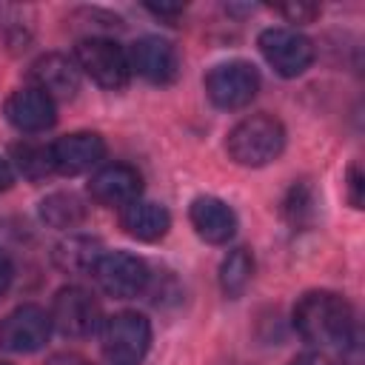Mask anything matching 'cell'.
<instances>
[{
	"instance_id": "277c9868",
	"label": "cell",
	"mask_w": 365,
	"mask_h": 365,
	"mask_svg": "<svg viewBox=\"0 0 365 365\" xmlns=\"http://www.w3.org/2000/svg\"><path fill=\"white\" fill-rule=\"evenodd\" d=\"M74 60H77L83 74H88L97 86H103L108 91L123 88L131 77L128 54L111 37H86V40H80L77 51H74Z\"/></svg>"
},
{
	"instance_id": "8fae6325",
	"label": "cell",
	"mask_w": 365,
	"mask_h": 365,
	"mask_svg": "<svg viewBox=\"0 0 365 365\" xmlns=\"http://www.w3.org/2000/svg\"><path fill=\"white\" fill-rule=\"evenodd\" d=\"M143 177L128 163H108L88 180V194L94 202L106 208H125L128 202L140 200Z\"/></svg>"
},
{
	"instance_id": "5b68a950",
	"label": "cell",
	"mask_w": 365,
	"mask_h": 365,
	"mask_svg": "<svg viewBox=\"0 0 365 365\" xmlns=\"http://www.w3.org/2000/svg\"><path fill=\"white\" fill-rule=\"evenodd\" d=\"M257 46H259L265 63L279 77H299L314 63V43L297 29L271 26L257 37Z\"/></svg>"
},
{
	"instance_id": "d6986e66",
	"label": "cell",
	"mask_w": 365,
	"mask_h": 365,
	"mask_svg": "<svg viewBox=\"0 0 365 365\" xmlns=\"http://www.w3.org/2000/svg\"><path fill=\"white\" fill-rule=\"evenodd\" d=\"M11 157H14L17 171H20L26 180H43V177L54 174V163H51V145L23 140V143H17V145L11 148Z\"/></svg>"
},
{
	"instance_id": "4316f807",
	"label": "cell",
	"mask_w": 365,
	"mask_h": 365,
	"mask_svg": "<svg viewBox=\"0 0 365 365\" xmlns=\"http://www.w3.org/2000/svg\"><path fill=\"white\" fill-rule=\"evenodd\" d=\"M148 11H154L157 17H177L182 14V6H148Z\"/></svg>"
},
{
	"instance_id": "603a6c76",
	"label": "cell",
	"mask_w": 365,
	"mask_h": 365,
	"mask_svg": "<svg viewBox=\"0 0 365 365\" xmlns=\"http://www.w3.org/2000/svg\"><path fill=\"white\" fill-rule=\"evenodd\" d=\"M288 365H334V359L322 351H305V354H297Z\"/></svg>"
},
{
	"instance_id": "4fadbf2b",
	"label": "cell",
	"mask_w": 365,
	"mask_h": 365,
	"mask_svg": "<svg viewBox=\"0 0 365 365\" xmlns=\"http://www.w3.org/2000/svg\"><path fill=\"white\" fill-rule=\"evenodd\" d=\"M80 66L74 57L66 54H43L31 63L29 68V80L34 88H40L43 94H48L51 100H71L80 88Z\"/></svg>"
},
{
	"instance_id": "2e32d148",
	"label": "cell",
	"mask_w": 365,
	"mask_h": 365,
	"mask_svg": "<svg viewBox=\"0 0 365 365\" xmlns=\"http://www.w3.org/2000/svg\"><path fill=\"white\" fill-rule=\"evenodd\" d=\"M120 225L125 228L128 237L143 240V242H154L160 237H165V231L171 228V214L151 200H134L125 208H120Z\"/></svg>"
},
{
	"instance_id": "7a4b0ae2",
	"label": "cell",
	"mask_w": 365,
	"mask_h": 365,
	"mask_svg": "<svg viewBox=\"0 0 365 365\" xmlns=\"http://www.w3.org/2000/svg\"><path fill=\"white\" fill-rule=\"evenodd\" d=\"M285 148V128L277 117L268 114H251L240 120L228 137H225V151L237 165L245 168H259L274 163Z\"/></svg>"
},
{
	"instance_id": "52a82bcc",
	"label": "cell",
	"mask_w": 365,
	"mask_h": 365,
	"mask_svg": "<svg viewBox=\"0 0 365 365\" xmlns=\"http://www.w3.org/2000/svg\"><path fill=\"white\" fill-rule=\"evenodd\" d=\"M51 325L71 339L91 336L100 328V302L80 285L60 288L51 302Z\"/></svg>"
},
{
	"instance_id": "d4e9b609",
	"label": "cell",
	"mask_w": 365,
	"mask_h": 365,
	"mask_svg": "<svg viewBox=\"0 0 365 365\" xmlns=\"http://www.w3.org/2000/svg\"><path fill=\"white\" fill-rule=\"evenodd\" d=\"M46 365H88V359H86V356H80V354H74V351H63V354L48 356V359H46Z\"/></svg>"
},
{
	"instance_id": "8992f818",
	"label": "cell",
	"mask_w": 365,
	"mask_h": 365,
	"mask_svg": "<svg viewBox=\"0 0 365 365\" xmlns=\"http://www.w3.org/2000/svg\"><path fill=\"white\" fill-rule=\"evenodd\" d=\"M259 91V71L245 60H228L205 74V94L217 108L234 111L248 106Z\"/></svg>"
},
{
	"instance_id": "ba28073f",
	"label": "cell",
	"mask_w": 365,
	"mask_h": 365,
	"mask_svg": "<svg viewBox=\"0 0 365 365\" xmlns=\"http://www.w3.org/2000/svg\"><path fill=\"white\" fill-rule=\"evenodd\" d=\"M100 288L114 299H131L148 285V265L131 251H106L94 268Z\"/></svg>"
},
{
	"instance_id": "7402d4cb",
	"label": "cell",
	"mask_w": 365,
	"mask_h": 365,
	"mask_svg": "<svg viewBox=\"0 0 365 365\" xmlns=\"http://www.w3.org/2000/svg\"><path fill=\"white\" fill-rule=\"evenodd\" d=\"M348 200L354 208H362V171L356 163L348 168Z\"/></svg>"
},
{
	"instance_id": "5bb4252c",
	"label": "cell",
	"mask_w": 365,
	"mask_h": 365,
	"mask_svg": "<svg viewBox=\"0 0 365 365\" xmlns=\"http://www.w3.org/2000/svg\"><path fill=\"white\" fill-rule=\"evenodd\" d=\"M106 157V143L94 131H74L51 143V163L57 174L74 177L94 168Z\"/></svg>"
},
{
	"instance_id": "44dd1931",
	"label": "cell",
	"mask_w": 365,
	"mask_h": 365,
	"mask_svg": "<svg viewBox=\"0 0 365 365\" xmlns=\"http://www.w3.org/2000/svg\"><path fill=\"white\" fill-rule=\"evenodd\" d=\"M279 14H285L291 23H311L319 14V6H308V3H288V6H277Z\"/></svg>"
},
{
	"instance_id": "cb8c5ba5",
	"label": "cell",
	"mask_w": 365,
	"mask_h": 365,
	"mask_svg": "<svg viewBox=\"0 0 365 365\" xmlns=\"http://www.w3.org/2000/svg\"><path fill=\"white\" fill-rule=\"evenodd\" d=\"M11 279H14V265H11V259H9V257L0 251V297L9 291Z\"/></svg>"
},
{
	"instance_id": "6da1fadb",
	"label": "cell",
	"mask_w": 365,
	"mask_h": 365,
	"mask_svg": "<svg viewBox=\"0 0 365 365\" xmlns=\"http://www.w3.org/2000/svg\"><path fill=\"white\" fill-rule=\"evenodd\" d=\"M294 328L317 348H345L354 334V311L342 294L308 291L294 305Z\"/></svg>"
},
{
	"instance_id": "ac0fdd59",
	"label": "cell",
	"mask_w": 365,
	"mask_h": 365,
	"mask_svg": "<svg viewBox=\"0 0 365 365\" xmlns=\"http://www.w3.org/2000/svg\"><path fill=\"white\" fill-rule=\"evenodd\" d=\"M254 277V257L248 248H234L220 265V288L225 297H240Z\"/></svg>"
},
{
	"instance_id": "e0dca14e",
	"label": "cell",
	"mask_w": 365,
	"mask_h": 365,
	"mask_svg": "<svg viewBox=\"0 0 365 365\" xmlns=\"http://www.w3.org/2000/svg\"><path fill=\"white\" fill-rule=\"evenodd\" d=\"M103 254L106 251H103L100 240L74 234V237L63 240L54 248V262H57L60 271H68V274H94V268H97Z\"/></svg>"
},
{
	"instance_id": "9a60e30c",
	"label": "cell",
	"mask_w": 365,
	"mask_h": 365,
	"mask_svg": "<svg viewBox=\"0 0 365 365\" xmlns=\"http://www.w3.org/2000/svg\"><path fill=\"white\" fill-rule=\"evenodd\" d=\"M188 220L194 225V231L200 234V240L211 242V245H225L234 234H237V214L234 208L211 194H202L191 202L188 208Z\"/></svg>"
},
{
	"instance_id": "30bf717a",
	"label": "cell",
	"mask_w": 365,
	"mask_h": 365,
	"mask_svg": "<svg viewBox=\"0 0 365 365\" xmlns=\"http://www.w3.org/2000/svg\"><path fill=\"white\" fill-rule=\"evenodd\" d=\"M125 54H128L131 71L148 83L165 86V83H174L180 74V54L174 43L163 37H140Z\"/></svg>"
},
{
	"instance_id": "3957f363",
	"label": "cell",
	"mask_w": 365,
	"mask_h": 365,
	"mask_svg": "<svg viewBox=\"0 0 365 365\" xmlns=\"http://www.w3.org/2000/svg\"><path fill=\"white\" fill-rule=\"evenodd\" d=\"M151 345V322L137 311H120L103 322V354L108 365H140Z\"/></svg>"
},
{
	"instance_id": "ffe728a7",
	"label": "cell",
	"mask_w": 365,
	"mask_h": 365,
	"mask_svg": "<svg viewBox=\"0 0 365 365\" xmlns=\"http://www.w3.org/2000/svg\"><path fill=\"white\" fill-rule=\"evenodd\" d=\"M83 214H86V208H83L80 197L71 191H57L40 202V217L51 228H74L83 220Z\"/></svg>"
},
{
	"instance_id": "484cf974",
	"label": "cell",
	"mask_w": 365,
	"mask_h": 365,
	"mask_svg": "<svg viewBox=\"0 0 365 365\" xmlns=\"http://www.w3.org/2000/svg\"><path fill=\"white\" fill-rule=\"evenodd\" d=\"M11 182H14V171H11V165L0 157V191H6Z\"/></svg>"
},
{
	"instance_id": "83f0119b",
	"label": "cell",
	"mask_w": 365,
	"mask_h": 365,
	"mask_svg": "<svg viewBox=\"0 0 365 365\" xmlns=\"http://www.w3.org/2000/svg\"><path fill=\"white\" fill-rule=\"evenodd\" d=\"M0 365H11V362H3V359H0Z\"/></svg>"
},
{
	"instance_id": "9c48e42d",
	"label": "cell",
	"mask_w": 365,
	"mask_h": 365,
	"mask_svg": "<svg viewBox=\"0 0 365 365\" xmlns=\"http://www.w3.org/2000/svg\"><path fill=\"white\" fill-rule=\"evenodd\" d=\"M51 317L40 305H20L0 322V348L11 354H31L48 342Z\"/></svg>"
},
{
	"instance_id": "7c38bea8",
	"label": "cell",
	"mask_w": 365,
	"mask_h": 365,
	"mask_svg": "<svg viewBox=\"0 0 365 365\" xmlns=\"http://www.w3.org/2000/svg\"><path fill=\"white\" fill-rule=\"evenodd\" d=\"M3 114L6 120L23 131V134H37V131H46L54 125L57 120V108H54V100L48 94H43L40 88L34 86H26V88H17L9 94L6 106H3Z\"/></svg>"
}]
</instances>
